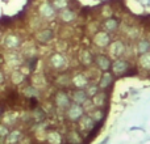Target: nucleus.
<instances>
[{"label":"nucleus","instance_id":"obj_23","mask_svg":"<svg viewBox=\"0 0 150 144\" xmlns=\"http://www.w3.org/2000/svg\"><path fill=\"white\" fill-rule=\"evenodd\" d=\"M12 80L15 84H18L20 81H23V73H21V71H17L16 70L15 72L12 73Z\"/></svg>","mask_w":150,"mask_h":144},{"label":"nucleus","instance_id":"obj_9","mask_svg":"<svg viewBox=\"0 0 150 144\" xmlns=\"http://www.w3.org/2000/svg\"><path fill=\"white\" fill-rule=\"evenodd\" d=\"M93 43L99 47H105L109 43V36L107 33H104V31H100V33H98L95 36V38H93Z\"/></svg>","mask_w":150,"mask_h":144},{"label":"nucleus","instance_id":"obj_11","mask_svg":"<svg viewBox=\"0 0 150 144\" xmlns=\"http://www.w3.org/2000/svg\"><path fill=\"white\" fill-rule=\"evenodd\" d=\"M21 136H23V134H21V131H18V130L11 131L9 135L5 138V144H17L20 142Z\"/></svg>","mask_w":150,"mask_h":144},{"label":"nucleus","instance_id":"obj_20","mask_svg":"<svg viewBox=\"0 0 150 144\" xmlns=\"http://www.w3.org/2000/svg\"><path fill=\"white\" fill-rule=\"evenodd\" d=\"M140 64H141V67L145 68V70H150V52H146V54L141 55Z\"/></svg>","mask_w":150,"mask_h":144},{"label":"nucleus","instance_id":"obj_24","mask_svg":"<svg viewBox=\"0 0 150 144\" xmlns=\"http://www.w3.org/2000/svg\"><path fill=\"white\" fill-rule=\"evenodd\" d=\"M128 37H129L130 39H136L138 37V30L137 28H130L129 30H128Z\"/></svg>","mask_w":150,"mask_h":144},{"label":"nucleus","instance_id":"obj_8","mask_svg":"<svg viewBox=\"0 0 150 144\" xmlns=\"http://www.w3.org/2000/svg\"><path fill=\"white\" fill-rule=\"evenodd\" d=\"M87 98H88V94L86 90L78 89L73 93V101L74 103H78V105H84L87 102Z\"/></svg>","mask_w":150,"mask_h":144},{"label":"nucleus","instance_id":"obj_7","mask_svg":"<svg viewBox=\"0 0 150 144\" xmlns=\"http://www.w3.org/2000/svg\"><path fill=\"white\" fill-rule=\"evenodd\" d=\"M21 45V38L17 36H13V34H9L7 38L4 39V46L8 47V49H17Z\"/></svg>","mask_w":150,"mask_h":144},{"label":"nucleus","instance_id":"obj_21","mask_svg":"<svg viewBox=\"0 0 150 144\" xmlns=\"http://www.w3.org/2000/svg\"><path fill=\"white\" fill-rule=\"evenodd\" d=\"M103 100H105V93H98V94L93 97V105L103 106L104 105V101Z\"/></svg>","mask_w":150,"mask_h":144},{"label":"nucleus","instance_id":"obj_22","mask_svg":"<svg viewBox=\"0 0 150 144\" xmlns=\"http://www.w3.org/2000/svg\"><path fill=\"white\" fill-rule=\"evenodd\" d=\"M67 1L66 0H53V7L57 9H66Z\"/></svg>","mask_w":150,"mask_h":144},{"label":"nucleus","instance_id":"obj_10","mask_svg":"<svg viewBox=\"0 0 150 144\" xmlns=\"http://www.w3.org/2000/svg\"><path fill=\"white\" fill-rule=\"evenodd\" d=\"M71 82H73L74 87L79 88V89H83L84 87H87V79H86V76L83 73L75 75L73 77V80H71Z\"/></svg>","mask_w":150,"mask_h":144},{"label":"nucleus","instance_id":"obj_6","mask_svg":"<svg viewBox=\"0 0 150 144\" xmlns=\"http://www.w3.org/2000/svg\"><path fill=\"white\" fill-rule=\"evenodd\" d=\"M95 123L96 122L93 121L92 117L84 115L80 119V130H83V131H92L95 129Z\"/></svg>","mask_w":150,"mask_h":144},{"label":"nucleus","instance_id":"obj_5","mask_svg":"<svg viewBox=\"0 0 150 144\" xmlns=\"http://www.w3.org/2000/svg\"><path fill=\"white\" fill-rule=\"evenodd\" d=\"M50 64L55 70H62L66 66V58L62 54H58V52L57 54H53L52 58H50Z\"/></svg>","mask_w":150,"mask_h":144},{"label":"nucleus","instance_id":"obj_17","mask_svg":"<svg viewBox=\"0 0 150 144\" xmlns=\"http://www.w3.org/2000/svg\"><path fill=\"white\" fill-rule=\"evenodd\" d=\"M111 51H112V54L116 55V57L121 55L122 52H124V45H122V42H121V41H116V42H113Z\"/></svg>","mask_w":150,"mask_h":144},{"label":"nucleus","instance_id":"obj_12","mask_svg":"<svg viewBox=\"0 0 150 144\" xmlns=\"http://www.w3.org/2000/svg\"><path fill=\"white\" fill-rule=\"evenodd\" d=\"M40 12H41V15L46 18L54 17V8H53V5L47 4V3H45V4H42L41 7H40Z\"/></svg>","mask_w":150,"mask_h":144},{"label":"nucleus","instance_id":"obj_18","mask_svg":"<svg viewBox=\"0 0 150 144\" xmlns=\"http://www.w3.org/2000/svg\"><path fill=\"white\" fill-rule=\"evenodd\" d=\"M32 119H33L36 123H41V122L45 119V113H44V110L36 109V110L32 113Z\"/></svg>","mask_w":150,"mask_h":144},{"label":"nucleus","instance_id":"obj_25","mask_svg":"<svg viewBox=\"0 0 150 144\" xmlns=\"http://www.w3.org/2000/svg\"><path fill=\"white\" fill-rule=\"evenodd\" d=\"M0 134H1V138L3 139H5V138L9 135V132H11V130L7 127V124H1V127H0Z\"/></svg>","mask_w":150,"mask_h":144},{"label":"nucleus","instance_id":"obj_2","mask_svg":"<svg viewBox=\"0 0 150 144\" xmlns=\"http://www.w3.org/2000/svg\"><path fill=\"white\" fill-rule=\"evenodd\" d=\"M83 114H84V110H83L82 105H78V103H73V105L69 108L67 111V117L70 121H78V119L83 118Z\"/></svg>","mask_w":150,"mask_h":144},{"label":"nucleus","instance_id":"obj_16","mask_svg":"<svg viewBox=\"0 0 150 144\" xmlns=\"http://www.w3.org/2000/svg\"><path fill=\"white\" fill-rule=\"evenodd\" d=\"M104 28L109 31L117 30V28H119V21H117L116 18H108V20H105V22H104Z\"/></svg>","mask_w":150,"mask_h":144},{"label":"nucleus","instance_id":"obj_4","mask_svg":"<svg viewBox=\"0 0 150 144\" xmlns=\"http://www.w3.org/2000/svg\"><path fill=\"white\" fill-rule=\"evenodd\" d=\"M95 63L99 67V70L103 72H108V70L112 67V62L105 55H98V57L95 58Z\"/></svg>","mask_w":150,"mask_h":144},{"label":"nucleus","instance_id":"obj_1","mask_svg":"<svg viewBox=\"0 0 150 144\" xmlns=\"http://www.w3.org/2000/svg\"><path fill=\"white\" fill-rule=\"evenodd\" d=\"M54 102H55V105H57L58 108H61V109H67V108H70V106L73 105V103L70 102V98H69L67 93L63 92V90H59V92L55 93Z\"/></svg>","mask_w":150,"mask_h":144},{"label":"nucleus","instance_id":"obj_26","mask_svg":"<svg viewBox=\"0 0 150 144\" xmlns=\"http://www.w3.org/2000/svg\"><path fill=\"white\" fill-rule=\"evenodd\" d=\"M148 4H149V5H150V0H149V3H148Z\"/></svg>","mask_w":150,"mask_h":144},{"label":"nucleus","instance_id":"obj_3","mask_svg":"<svg viewBox=\"0 0 150 144\" xmlns=\"http://www.w3.org/2000/svg\"><path fill=\"white\" fill-rule=\"evenodd\" d=\"M112 70L116 75L121 76V75H127V71L129 70V64L127 60L124 59H116L112 63Z\"/></svg>","mask_w":150,"mask_h":144},{"label":"nucleus","instance_id":"obj_15","mask_svg":"<svg viewBox=\"0 0 150 144\" xmlns=\"http://www.w3.org/2000/svg\"><path fill=\"white\" fill-rule=\"evenodd\" d=\"M38 41L42 42V43H46V42H49L50 39L53 38V31L49 30V29H45V30L40 31L38 33Z\"/></svg>","mask_w":150,"mask_h":144},{"label":"nucleus","instance_id":"obj_13","mask_svg":"<svg viewBox=\"0 0 150 144\" xmlns=\"http://www.w3.org/2000/svg\"><path fill=\"white\" fill-rule=\"evenodd\" d=\"M112 82H113V76H112L109 72H104L100 79V88L101 89H107Z\"/></svg>","mask_w":150,"mask_h":144},{"label":"nucleus","instance_id":"obj_14","mask_svg":"<svg viewBox=\"0 0 150 144\" xmlns=\"http://www.w3.org/2000/svg\"><path fill=\"white\" fill-rule=\"evenodd\" d=\"M150 51V42L148 39H141L137 45V52L138 54H146Z\"/></svg>","mask_w":150,"mask_h":144},{"label":"nucleus","instance_id":"obj_19","mask_svg":"<svg viewBox=\"0 0 150 144\" xmlns=\"http://www.w3.org/2000/svg\"><path fill=\"white\" fill-rule=\"evenodd\" d=\"M61 18H62L65 22H69V21H73L75 18V13L73 10H69V9H63L62 12H61Z\"/></svg>","mask_w":150,"mask_h":144}]
</instances>
